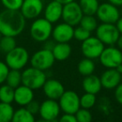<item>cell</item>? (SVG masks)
Here are the masks:
<instances>
[{
    "instance_id": "obj_1",
    "label": "cell",
    "mask_w": 122,
    "mask_h": 122,
    "mask_svg": "<svg viewBox=\"0 0 122 122\" xmlns=\"http://www.w3.org/2000/svg\"><path fill=\"white\" fill-rule=\"evenodd\" d=\"M26 25V19L20 10L5 9L0 13V33L2 35L17 37Z\"/></svg>"
},
{
    "instance_id": "obj_2",
    "label": "cell",
    "mask_w": 122,
    "mask_h": 122,
    "mask_svg": "<svg viewBox=\"0 0 122 122\" xmlns=\"http://www.w3.org/2000/svg\"><path fill=\"white\" fill-rule=\"evenodd\" d=\"M53 24L45 18H37L31 24L30 36L36 42H45L52 36Z\"/></svg>"
},
{
    "instance_id": "obj_3",
    "label": "cell",
    "mask_w": 122,
    "mask_h": 122,
    "mask_svg": "<svg viewBox=\"0 0 122 122\" xmlns=\"http://www.w3.org/2000/svg\"><path fill=\"white\" fill-rule=\"evenodd\" d=\"M29 54L24 47L16 46L13 50L7 53L5 56V63L10 70H21L29 62Z\"/></svg>"
},
{
    "instance_id": "obj_4",
    "label": "cell",
    "mask_w": 122,
    "mask_h": 122,
    "mask_svg": "<svg viewBox=\"0 0 122 122\" xmlns=\"http://www.w3.org/2000/svg\"><path fill=\"white\" fill-rule=\"evenodd\" d=\"M47 80L45 72L31 66L22 72V84L34 90L43 87Z\"/></svg>"
},
{
    "instance_id": "obj_5",
    "label": "cell",
    "mask_w": 122,
    "mask_h": 122,
    "mask_svg": "<svg viewBox=\"0 0 122 122\" xmlns=\"http://www.w3.org/2000/svg\"><path fill=\"white\" fill-rule=\"evenodd\" d=\"M96 37L105 45H115L120 37V34L117 29L115 24L101 23L95 29Z\"/></svg>"
},
{
    "instance_id": "obj_6",
    "label": "cell",
    "mask_w": 122,
    "mask_h": 122,
    "mask_svg": "<svg viewBox=\"0 0 122 122\" xmlns=\"http://www.w3.org/2000/svg\"><path fill=\"white\" fill-rule=\"evenodd\" d=\"M54 61L55 59L53 55L52 51L44 48L34 53L29 59L31 66L43 71H46L50 69L54 65Z\"/></svg>"
},
{
    "instance_id": "obj_7",
    "label": "cell",
    "mask_w": 122,
    "mask_h": 122,
    "mask_svg": "<svg viewBox=\"0 0 122 122\" xmlns=\"http://www.w3.org/2000/svg\"><path fill=\"white\" fill-rule=\"evenodd\" d=\"M101 65L107 69H116L122 64V51L114 45L104 49L99 57Z\"/></svg>"
},
{
    "instance_id": "obj_8",
    "label": "cell",
    "mask_w": 122,
    "mask_h": 122,
    "mask_svg": "<svg viewBox=\"0 0 122 122\" xmlns=\"http://www.w3.org/2000/svg\"><path fill=\"white\" fill-rule=\"evenodd\" d=\"M104 49L105 44L96 36H90L81 44V52L83 55L91 59H99Z\"/></svg>"
},
{
    "instance_id": "obj_9",
    "label": "cell",
    "mask_w": 122,
    "mask_h": 122,
    "mask_svg": "<svg viewBox=\"0 0 122 122\" xmlns=\"http://www.w3.org/2000/svg\"><path fill=\"white\" fill-rule=\"evenodd\" d=\"M61 109L58 100L47 99L40 104L39 115L42 120L47 122L56 121L60 115Z\"/></svg>"
},
{
    "instance_id": "obj_10",
    "label": "cell",
    "mask_w": 122,
    "mask_h": 122,
    "mask_svg": "<svg viewBox=\"0 0 122 122\" xmlns=\"http://www.w3.org/2000/svg\"><path fill=\"white\" fill-rule=\"evenodd\" d=\"M58 101L61 111H63L64 113L75 114L80 108V96L76 92L73 90L65 91Z\"/></svg>"
},
{
    "instance_id": "obj_11",
    "label": "cell",
    "mask_w": 122,
    "mask_h": 122,
    "mask_svg": "<svg viewBox=\"0 0 122 122\" xmlns=\"http://www.w3.org/2000/svg\"><path fill=\"white\" fill-rule=\"evenodd\" d=\"M83 16L84 13L79 3L73 1L63 6L62 19L65 23L72 26H77L80 24Z\"/></svg>"
},
{
    "instance_id": "obj_12",
    "label": "cell",
    "mask_w": 122,
    "mask_h": 122,
    "mask_svg": "<svg viewBox=\"0 0 122 122\" xmlns=\"http://www.w3.org/2000/svg\"><path fill=\"white\" fill-rule=\"evenodd\" d=\"M95 15L100 22L105 24H115L120 17L118 7L109 2L100 4Z\"/></svg>"
},
{
    "instance_id": "obj_13",
    "label": "cell",
    "mask_w": 122,
    "mask_h": 122,
    "mask_svg": "<svg viewBox=\"0 0 122 122\" xmlns=\"http://www.w3.org/2000/svg\"><path fill=\"white\" fill-rule=\"evenodd\" d=\"M43 0H24L20 12L26 19H35L44 12Z\"/></svg>"
},
{
    "instance_id": "obj_14",
    "label": "cell",
    "mask_w": 122,
    "mask_h": 122,
    "mask_svg": "<svg viewBox=\"0 0 122 122\" xmlns=\"http://www.w3.org/2000/svg\"><path fill=\"white\" fill-rule=\"evenodd\" d=\"M74 26L67 23H60L53 28L52 36L56 43H69L74 38Z\"/></svg>"
},
{
    "instance_id": "obj_15",
    "label": "cell",
    "mask_w": 122,
    "mask_h": 122,
    "mask_svg": "<svg viewBox=\"0 0 122 122\" xmlns=\"http://www.w3.org/2000/svg\"><path fill=\"white\" fill-rule=\"evenodd\" d=\"M42 89L47 99L55 100H59L61 95L65 91V87L62 83L55 79H49V80L47 79Z\"/></svg>"
},
{
    "instance_id": "obj_16",
    "label": "cell",
    "mask_w": 122,
    "mask_h": 122,
    "mask_svg": "<svg viewBox=\"0 0 122 122\" xmlns=\"http://www.w3.org/2000/svg\"><path fill=\"white\" fill-rule=\"evenodd\" d=\"M100 78L102 88L106 90H115V88L121 82L122 75L116 69H107L102 73Z\"/></svg>"
},
{
    "instance_id": "obj_17",
    "label": "cell",
    "mask_w": 122,
    "mask_h": 122,
    "mask_svg": "<svg viewBox=\"0 0 122 122\" xmlns=\"http://www.w3.org/2000/svg\"><path fill=\"white\" fill-rule=\"evenodd\" d=\"M63 6L55 0L49 2L44 9V16L50 23L54 24L62 19Z\"/></svg>"
},
{
    "instance_id": "obj_18",
    "label": "cell",
    "mask_w": 122,
    "mask_h": 122,
    "mask_svg": "<svg viewBox=\"0 0 122 122\" xmlns=\"http://www.w3.org/2000/svg\"><path fill=\"white\" fill-rule=\"evenodd\" d=\"M34 97V90L23 84L14 89V102L20 106H26Z\"/></svg>"
},
{
    "instance_id": "obj_19",
    "label": "cell",
    "mask_w": 122,
    "mask_h": 122,
    "mask_svg": "<svg viewBox=\"0 0 122 122\" xmlns=\"http://www.w3.org/2000/svg\"><path fill=\"white\" fill-rule=\"evenodd\" d=\"M82 87H83L84 90L87 93L96 95L102 89L100 78L93 74L85 76L83 81H82Z\"/></svg>"
},
{
    "instance_id": "obj_20",
    "label": "cell",
    "mask_w": 122,
    "mask_h": 122,
    "mask_svg": "<svg viewBox=\"0 0 122 122\" xmlns=\"http://www.w3.org/2000/svg\"><path fill=\"white\" fill-rule=\"evenodd\" d=\"M72 48L69 43H55L52 49L53 55L55 60L63 61L70 56Z\"/></svg>"
},
{
    "instance_id": "obj_21",
    "label": "cell",
    "mask_w": 122,
    "mask_h": 122,
    "mask_svg": "<svg viewBox=\"0 0 122 122\" xmlns=\"http://www.w3.org/2000/svg\"><path fill=\"white\" fill-rule=\"evenodd\" d=\"M78 72L84 77L87 75H92L95 70V65L93 59L85 58L79 62L78 66H77Z\"/></svg>"
},
{
    "instance_id": "obj_22",
    "label": "cell",
    "mask_w": 122,
    "mask_h": 122,
    "mask_svg": "<svg viewBox=\"0 0 122 122\" xmlns=\"http://www.w3.org/2000/svg\"><path fill=\"white\" fill-rule=\"evenodd\" d=\"M34 115L27 110L25 106H21L14 110L12 121L14 122H34Z\"/></svg>"
},
{
    "instance_id": "obj_23",
    "label": "cell",
    "mask_w": 122,
    "mask_h": 122,
    "mask_svg": "<svg viewBox=\"0 0 122 122\" xmlns=\"http://www.w3.org/2000/svg\"><path fill=\"white\" fill-rule=\"evenodd\" d=\"M79 4L85 15H95L100 6L98 0H80Z\"/></svg>"
},
{
    "instance_id": "obj_24",
    "label": "cell",
    "mask_w": 122,
    "mask_h": 122,
    "mask_svg": "<svg viewBox=\"0 0 122 122\" xmlns=\"http://www.w3.org/2000/svg\"><path fill=\"white\" fill-rule=\"evenodd\" d=\"M14 109L11 104L0 102V122L12 121Z\"/></svg>"
},
{
    "instance_id": "obj_25",
    "label": "cell",
    "mask_w": 122,
    "mask_h": 122,
    "mask_svg": "<svg viewBox=\"0 0 122 122\" xmlns=\"http://www.w3.org/2000/svg\"><path fill=\"white\" fill-rule=\"evenodd\" d=\"M0 102L12 104L14 102V89L9 85H1L0 86Z\"/></svg>"
},
{
    "instance_id": "obj_26",
    "label": "cell",
    "mask_w": 122,
    "mask_h": 122,
    "mask_svg": "<svg viewBox=\"0 0 122 122\" xmlns=\"http://www.w3.org/2000/svg\"><path fill=\"white\" fill-rule=\"evenodd\" d=\"M5 83L14 89L22 85V72L19 70H9Z\"/></svg>"
},
{
    "instance_id": "obj_27",
    "label": "cell",
    "mask_w": 122,
    "mask_h": 122,
    "mask_svg": "<svg viewBox=\"0 0 122 122\" xmlns=\"http://www.w3.org/2000/svg\"><path fill=\"white\" fill-rule=\"evenodd\" d=\"M17 46L15 37L2 35L0 39V51L4 54L10 52Z\"/></svg>"
},
{
    "instance_id": "obj_28",
    "label": "cell",
    "mask_w": 122,
    "mask_h": 122,
    "mask_svg": "<svg viewBox=\"0 0 122 122\" xmlns=\"http://www.w3.org/2000/svg\"><path fill=\"white\" fill-rule=\"evenodd\" d=\"M80 25L90 32H93V31H95L96 28L98 27V22H97V19L94 17V15L84 14L80 23Z\"/></svg>"
},
{
    "instance_id": "obj_29",
    "label": "cell",
    "mask_w": 122,
    "mask_h": 122,
    "mask_svg": "<svg viewBox=\"0 0 122 122\" xmlns=\"http://www.w3.org/2000/svg\"><path fill=\"white\" fill-rule=\"evenodd\" d=\"M80 102L81 108L90 110L93 106H95L96 103V96L95 94L85 92L83 95H81V97H80Z\"/></svg>"
},
{
    "instance_id": "obj_30",
    "label": "cell",
    "mask_w": 122,
    "mask_h": 122,
    "mask_svg": "<svg viewBox=\"0 0 122 122\" xmlns=\"http://www.w3.org/2000/svg\"><path fill=\"white\" fill-rule=\"evenodd\" d=\"M75 115L77 122H90L92 120V115L88 109L80 107Z\"/></svg>"
},
{
    "instance_id": "obj_31",
    "label": "cell",
    "mask_w": 122,
    "mask_h": 122,
    "mask_svg": "<svg viewBox=\"0 0 122 122\" xmlns=\"http://www.w3.org/2000/svg\"><path fill=\"white\" fill-rule=\"evenodd\" d=\"M90 36H91V32L85 29V28L81 27L80 25L79 27L75 28V31H74V38L76 40L80 41V42H83L84 40L88 39Z\"/></svg>"
},
{
    "instance_id": "obj_32",
    "label": "cell",
    "mask_w": 122,
    "mask_h": 122,
    "mask_svg": "<svg viewBox=\"0 0 122 122\" xmlns=\"http://www.w3.org/2000/svg\"><path fill=\"white\" fill-rule=\"evenodd\" d=\"M0 1L6 9H10V10H19L24 2V0H0Z\"/></svg>"
},
{
    "instance_id": "obj_33",
    "label": "cell",
    "mask_w": 122,
    "mask_h": 122,
    "mask_svg": "<svg viewBox=\"0 0 122 122\" xmlns=\"http://www.w3.org/2000/svg\"><path fill=\"white\" fill-rule=\"evenodd\" d=\"M9 70L10 69L6 65L5 62L0 61V85L5 83Z\"/></svg>"
},
{
    "instance_id": "obj_34",
    "label": "cell",
    "mask_w": 122,
    "mask_h": 122,
    "mask_svg": "<svg viewBox=\"0 0 122 122\" xmlns=\"http://www.w3.org/2000/svg\"><path fill=\"white\" fill-rule=\"evenodd\" d=\"M26 108L29 110L30 113H32L33 115H36V114H39V109H40V104L39 103L38 100H33L26 105Z\"/></svg>"
},
{
    "instance_id": "obj_35",
    "label": "cell",
    "mask_w": 122,
    "mask_h": 122,
    "mask_svg": "<svg viewBox=\"0 0 122 122\" xmlns=\"http://www.w3.org/2000/svg\"><path fill=\"white\" fill-rule=\"evenodd\" d=\"M115 98L120 105H122V83L120 82L115 88Z\"/></svg>"
},
{
    "instance_id": "obj_36",
    "label": "cell",
    "mask_w": 122,
    "mask_h": 122,
    "mask_svg": "<svg viewBox=\"0 0 122 122\" xmlns=\"http://www.w3.org/2000/svg\"><path fill=\"white\" fill-rule=\"evenodd\" d=\"M59 120L63 122H77L76 117L75 114L65 113L59 118Z\"/></svg>"
},
{
    "instance_id": "obj_37",
    "label": "cell",
    "mask_w": 122,
    "mask_h": 122,
    "mask_svg": "<svg viewBox=\"0 0 122 122\" xmlns=\"http://www.w3.org/2000/svg\"><path fill=\"white\" fill-rule=\"evenodd\" d=\"M55 41L54 40H49V39L48 40H46L44 42V49H49V50L52 51L53 48H54V44H55Z\"/></svg>"
},
{
    "instance_id": "obj_38",
    "label": "cell",
    "mask_w": 122,
    "mask_h": 122,
    "mask_svg": "<svg viewBox=\"0 0 122 122\" xmlns=\"http://www.w3.org/2000/svg\"><path fill=\"white\" fill-rule=\"evenodd\" d=\"M115 26H116L117 29H118V31L120 32V34H122V18L120 17V19L116 21Z\"/></svg>"
},
{
    "instance_id": "obj_39",
    "label": "cell",
    "mask_w": 122,
    "mask_h": 122,
    "mask_svg": "<svg viewBox=\"0 0 122 122\" xmlns=\"http://www.w3.org/2000/svg\"><path fill=\"white\" fill-rule=\"evenodd\" d=\"M108 2L114 4V5L116 6V7H120V6H122V0H108Z\"/></svg>"
},
{
    "instance_id": "obj_40",
    "label": "cell",
    "mask_w": 122,
    "mask_h": 122,
    "mask_svg": "<svg viewBox=\"0 0 122 122\" xmlns=\"http://www.w3.org/2000/svg\"><path fill=\"white\" fill-rule=\"evenodd\" d=\"M116 44H117V47L122 50V34L120 35V37H119L118 40H117V42H116Z\"/></svg>"
},
{
    "instance_id": "obj_41",
    "label": "cell",
    "mask_w": 122,
    "mask_h": 122,
    "mask_svg": "<svg viewBox=\"0 0 122 122\" xmlns=\"http://www.w3.org/2000/svg\"><path fill=\"white\" fill-rule=\"evenodd\" d=\"M55 1H57L58 3L61 4L62 5H65V4H70V3L73 2V1H75V0H55Z\"/></svg>"
},
{
    "instance_id": "obj_42",
    "label": "cell",
    "mask_w": 122,
    "mask_h": 122,
    "mask_svg": "<svg viewBox=\"0 0 122 122\" xmlns=\"http://www.w3.org/2000/svg\"><path fill=\"white\" fill-rule=\"evenodd\" d=\"M1 37H2V34H1V33H0V39H1Z\"/></svg>"
},
{
    "instance_id": "obj_43",
    "label": "cell",
    "mask_w": 122,
    "mask_h": 122,
    "mask_svg": "<svg viewBox=\"0 0 122 122\" xmlns=\"http://www.w3.org/2000/svg\"><path fill=\"white\" fill-rule=\"evenodd\" d=\"M121 65H122V64H121Z\"/></svg>"
},
{
    "instance_id": "obj_44",
    "label": "cell",
    "mask_w": 122,
    "mask_h": 122,
    "mask_svg": "<svg viewBox=\"0 0 122 122\" xmlns=\"http://www.w3.org/2000/svg\"><path fill=\"white\" fill-rule=\"evenodd\" d=\"M0 13H1V12H0Z\"/></svg>"
}]
</instances>
